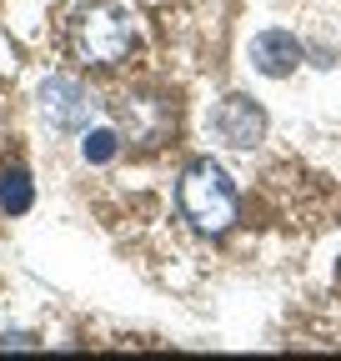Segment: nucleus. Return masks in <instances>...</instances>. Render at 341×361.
<instances>
[{
  "mask_svg": "<svg viewBox=\"0 0 341 361\" xmlns=\"http://www.w3.org/2000/svg\"><path fill=\"white\" fill-rule=\"evenodd\" d=\"M11 346H16V351H30V346H40V341H35L30 331H6V336H0V351H11Z\"/></svg>",
  "mask_w": 341,
  "mask_h": 361,
  "instance_id": "obj_8",
  "label": "nucleus"
},
{
  "mask_svg": "<svg viewBox=\"0 0 341 361\" xmlns=\"http://www.w3.org/2000/svg\"><path fill=\"white\" fill-rule=\"evenodd\" d=\"M211 126H216V135L226 146L251 151V146H261V135H266V111L256 106L251 96H226L216 106V116H211Z\"/></svg>",
  "mask_w": 341,
  "mask_h": 361,
  "instance_id": "obj_4",
  "label": "nucleus"
},
{
  "mask_svg": "<svg viewBox=\"0 0 341 361\" xmlns=\"http://www.w3.org/2000/svg\"><path fill=\"white\" fill-rule=\"evenodd\" d=\"M35 206V186H30V176L16 166V171H6L0 176V211H11V216H25Z\"/></svg>",
  "mask_w": 341,
  "mask_h": 361,
  "instance_id": "obj_6",
  "label": "nucleus"
},
{
  "mask_svg": "<svg viewBox=\"0 0 341 361\" xmlns=\"http://www.w3.org/2000/svg\"><path fill=\"white\" fill-rule=\"evenodd\" d=\"M80 151H85V161H91V166H106V161L120 156V135H116V130H85Z\"/></svg>",
  "mask_w": 341,
  "mask_h": 361,
  "instance_id": "obj_7",
  "label": "nucleus"
},
{
  "mask_svg": "<svg viewBox=\"0 0 341 361\" xmlns=\"http://www.w3.org/2000/svg\"><path fill=\"white\" fill-rule=\"evenodd\" d=\"M251 66L266 80H286L296 66H302V40H296L291 30H261L251 40Z\"/></svg>",
  "mask_w": 341,
  "mask_h": 361,
  "instance_id": "obj_5",
  "label": "nucleus"
},
{
  "mask_svg": "<svg viewBox=\"0 0 341 361\" xmlns=\"http://www.w3.org/2000/svg\"><path fill=\"white\" fill-rule=\"evenodd\" d=\"M40 111H46V121L56 130H85L91 126V111L96 101L85 96V85L70 80V75H51L46 85H40Z\"/></svg>",
  "mask_w": 341,
  "mask_h": 361,
  "instance_id": "obj_3",
  "label": "nucleus"
},
{
  "mask_svg": "<svg viewBox=\"0 0 341 361\" xmlns=\"http://www.w3.org/2000/svg\"><path fill=\"white\" fill-rule=\"evenodd\" d=\"M181 211H186V221L196 226V231L221 236L226 226L236 221V186H231V176L216 161H196L181 176Z\"/></svg>",
  "mask_w": 341,
  "mask_h": 361,
  "instance_id": "obj_1",
  "label": "nucleus"
},
{
  "mask_svg": "<svg viewBox=\"0 0 341 361\" xmlns=\"http://www.w3.org/2000/svg\"><path fill=\"white\" fill-rule=\"evenodd\" d=\"M70 40H75V56H80V61L116 66V61L131 56L136 30H131V16H125V11H116V6H91V11L75 16Z\"/></svg>",
  "mask_w": 341,
  "mask_h": 361,
  "instance_id": "obj_2",
  "label": "nucleus"
}]
</instances>
